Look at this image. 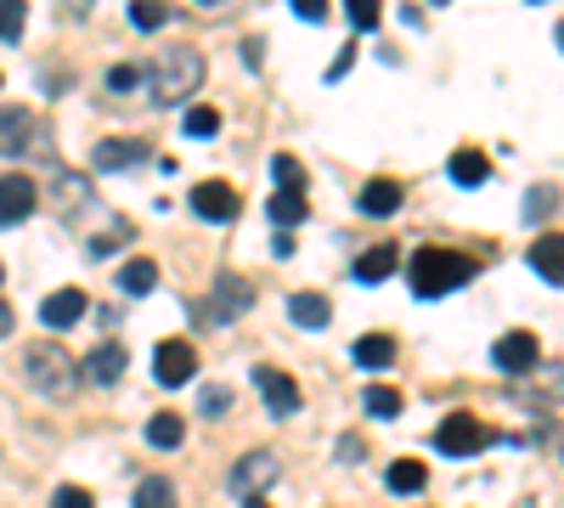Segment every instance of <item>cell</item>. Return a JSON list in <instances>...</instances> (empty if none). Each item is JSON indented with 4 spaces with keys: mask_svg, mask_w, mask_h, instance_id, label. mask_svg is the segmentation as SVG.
Masks as SVG:
<instances>
[{
    "mask_svg": "<svg viewBox=\"0 0 564 508\" xmlns=\"http://www.w3.org/2000/svg\"><path fill=\"white\" fill-rule=\"evenodd\" d=\"M276 475H282V464H276L271 452H243L238 464H231L226 486H231V491H238V497L249 502V497H260V491H265V486H271Z\"/></svg>",
    "mask_w": 564,
    "mask_h": 508,
    "instance_id": "ba28073f",
    "label": "cell"
},
{
    "mask_svg": "<svg viewBox=\"0 0 564 508\" xmlns=\"http://www.w3.org/2000/svg\"><path fill=\"white\" fill-rule=\"evenodd\" d=\"M141 79H148V74H141V68H130V63H119V68L108 74V90H119V97H130V90H135Z\"/></svg>",
    "mask_w": 564,
    "mask_h": 508,
    "instance_id": "836d02e7",
    "label": "cell"
},
{
    "mask_svg": "<svg viewBox=\"0 0 564 508\" xmlns=\"http://www.w3.org/2000/svg\"><path fill=\"white\" fill-rule=\"evenodd\" d=\"M446 175L457 181V187H480V181L491 175V159H486L480 148H457L452 164H446Z\"/></svg>",
    "mask_w": 564,
    "mask_h": 508,
    "instance_id": "e0dca14e",
    "label": "cell"
},
{
    "mask_svg": "<svg viewBox=\"0 0 564 508\" xmlns=\"http://www.w3.org/2000/svg\"><path fill=\"white\" fill-rule=\"evenodd\" d=\"M243 508H271V502H260V497H249V502H243Z\"/></svg>",
    "mask_w": 564,
    "mask_h": 508,
    "instance_id": "ab89813d",
    "label": "cell"
},
{
    "mask_svg": "<svg viewBox=\"0 0 564 508\" xmlns=\"http://www.w3.org/2000/svg\"><path fill=\"white\" fill-rule=\"evenodd\" d=\"M553 40H558V52H564V23H558V34H553Z\"/></svg>",
    "mask_w": 564,
    "mask_h": 508,
    "instance_id": "60d3db41",
    "label": "cell"
},
{
    "mask_svg": "<svg viewBox=\"0 0 564 508\" xmlns=\"http://www.w3.org/2000/svg\"><path fill=\"white\" fill-rule=\"evenodd\" d=\"M356 457H367V446H361L356 435H345V441H339V464H356Z\"/></svg>",
    "mask_w": 564,
    "mask_h": 508,
    "instance_id": "74e56055",
    "label": "cell"
},
{
    "mask_svg": "<svg viewBox=\"0 0 564 508\" xmlns=\"http://www.w3.org/2000/svg\"><path fill=\"white\" fill-rule=\"evenodd\" d=\"M148 85H153V102L159 108H175V102H186L204 85V57L193 52V45H164L153 74H148Z\"/></svg>",
    "mask_w": 564,
    "mask_h": 508,
    "instance_id": "7a4b0ae2",
    "label": "cell"
},
{
    "mask_svg": "<svg viewBox=\"0 0 564 508\" xmlns=\"http://www.w3.org/2000/svg\"><path fill=\"white\" fill-rule=\"evenodd\" d=\"M423 486H430V469H423L417 457H395V464H390V491L395 497H417Z\"/></svg>",
    "mask_w": 564,
    "mask_h": 508,
    "instance_id": "44dd1931",
    "label": "cell"
},
{
    "mask_svg": "<svg viewBox=\"0 0 564 508\" xmlns=\"http://www.w3.org/2000/svg\"><path fill=\"white\" fill-rule=\"evenodd\" d=\"M254 385H260V396H265V407H271V419H294L300 412V385L282 374V367H254Z\"/></svg>",
    "mask_w": 564,
    "mask_h": 508,
    "instance_id": "9c48e42d",
    "label": "cell"
},
{
    "mask_svg": "<svg viewBox=\"0 0 564 508\" xmlns=\"http://www.w3.org/2000/svg\"><path fill=\"white\" fill-rule=\"evenodd\" d=\"M90 311V300L79 294V289H57V294H45V305H40V322H45V328H74V322Z\"/></svg>",
    "mask_w": 564,
    "mask_h": 508,
    "instance_id": "4fadbf2b",
    "label": "cell"
},
{
    "mask_svg": "<svg viewBox=\"0 0 564 508\" xmlns=\"http://www.w3.org/2000/svg\"><path fill=\"white\" fill-rule=\"evenodd\" d=\"M215 130H220V114H215V108H204V102H198L193 114H186V136H198V142H209Z\"/></svg>",
    "mask_w": 564,
    "mask_h": 508,
    "instance_id": "1f68e13d",
    "label": "cell"
},
{
    "mask_svg": "<svg viewBox=\"0 0 564 508\" xmlns=\"http://www.w3.org/2000/svg\"><path fill=\"white\" fill-rule=\"evenodd\" d=\"M271 181H276V193H305V170L294 153H276L271 159Z\"/></svg>",
    "mask_w": 564,
    "mask_h": 508,
    "instance_id": "484cf974",
    "label": "cell"
},
{
    "mask_svg": "<svg viewBox=\"0 0 564 508\" xmlns=\"http://www.w3.org/2000/svg\"><path fill=\"white\" fill-rule=\"evenodd\" d=\"M553 204H558V193H553V187H531V193H525V220H542Z\"/></svg>",
    "mask_w": 564,
    "mask_h": 508,
    "instance_id": "d6a6232c",
    "label": "cell"
},
{
    "mask_svg": "<svg viewBox=\"0 0 564 508\" xmlns=\"http://www.w3.org/2000/svg\"><path fill=\"white\" fill-rule=\"evenodd\" d=\"M226 407H231V390H226V385H209V390H204V419H220Z\"/></svg>",
    "mask_w": 564,
    "mask_h": 508,
    "instance_id": "d590c367",
    "label": "cell"
},
{
    "mask_svg": "<svg viewBox=\"0 0 564 508\" xmlns=\"http://www.w3.org/2000/svg\"><path fill=\"white\" fill-rule=\"evenodd\" d=\"M0 283H7V266H0Z\"/></svg>",
    "mask_w": 564,
    "mask_h": 508,
    "instance_id": "7bdbcfd3",
    "label": "cell"
},
{
    "mask_svg": "<svg viewBox=\"0 0 564 508\" xmlns=\"http://www.w3.org/2000/svg\"><path fill=\"white\" fill-rule=\"evenodd\" d=\"M491 361H497V374L525 379V374H536V367H542V339H536L531 328H513V334H502V339H497Z\"/></svg>",
    "mask_w": 564,
    "mask_h": 508,
    "instance_id": "277c9868",
    "label": "cell"
},
{
    "mask_svg": "<svg viewBox=\"0 0 564 508\" xmlns=\"http://www.w3.org/2000/svg\"><path fill=\"white\" fill-rule=\"evenodd\" d=\"M23 374H29V385L45 390V396H68L74 379H79V367H74V356H68L63 345H29V350H23Z\"/></svg>",
    "mask_w": 564,
    "mask_h": 508,
    "instance_id": "3957f363",
    "label": "cell"
},
{
    "mask_svg": "<svg viewBox=\"0 0 564 508\" xmlns=\"http://www.w3.org/2000/svg\"><path fill=\"white\" fill-rule=\"evenodd\" d=\"M289 316L300 322V328H327V322H334V305H327V294H294Z\"/></svg>",
    "mask_w": 564,
    "mask_h": 508,
    "instance_id": "ffe728a7",
    "label": "cell"
},
{
    "mask_svg": "<svg viewBox=\"0 0 564 508\" xmlns=\"http://www.w3.org/2000/svg\"><path fill=\"white\" fill-rule=\"evenodd\" d=\"M90 159H97V170H124V164H141V159H148V148H141V142H102Z\"/></svg>",
    "mask_w": 564,
    "mask_h": 508,
    "instance_id": "d4e9b609",
    "label": "cell"
},
{
    "mask_svg": "<svg viewBox=\"0 0 564 508\" xmlns=\"http://www.w3.org/2000/svg\"><path fill=\"white\" fill-rule=\"evenodd\" d=\"M52 508H97V497H90L85 486H63V491L52 497Z\"/></svg>",
    "mask_w": 564,
    "mask_h": 508,
    "instance_id": "e575fe53",
    "label": "cell"
},
{
    "mask_svg": "<svg viewBox=\"0 0 564 508\" xmlns=\"http://www.w3.org/2000/svg\"><path fill=\"white\" fill-rule=\"evenodd\" d=\"M430 7H446V0H430Z\"/></svg>",
    "mask_w": 564,
    "mask_h": 508,
    "instance_id": "ee69618b",
    "label": "cell"
},
{
    "mask_svg": "<svg viewBox=\"0 0 564 508\" xmlns=\"http://www.w3.org/2000/svg\"><path fill=\"white\" fill-rule=\"evenodd\" d=\"M265 215H271V220L282 226V233H294V226L305 220V193H271Z\"/></svg>",
    "mask_w": 564,
    "mask_h": 508,
    "instance_id": "cb8c5ba5",
    "label": "cell"
},
{
    "mask_svg": "<svg viewBox=\"0 0 564 508\" xmlns=\"http://www.w3.org/2000/svg\"><path fill=\"white\" fill-rule=\"evenodd\" d=\"M480 277V260L475 255H457V249H435V244H423L412 260H406V283L417 300H441L463 283H475Z\"/></svg>",
    "mask_w": 564,
    "mask_h": 508,
    "instance_id": "6da1fadb",
    "label": "cell"
},
{
    "mask_svg": "<svg viewBox=\"0 0 564 508\" xmlns=\"http://www.w3.org/2000/svg\"><path fill=\"white\" fill-rule=\"evenodd\" d=\"M294 7V18H305V23H322L327 18V0H289Z\"/></svg>",
    "mask_w": 564,
    "mask_h": 508,
    "instance_id": "8d00e7d4",
    "label": "cell"
},
{
    "mask_svg": "<svg viewBox=\"0 0 564 508\" xmlns=\"http://www.w3.org/2000/svg\"><path fill=\"white\" fill-rule=\"evenodd\" d=\"M249 305H254V283H249V277L220 271V277H215V300L198 305V316H204V322H238Z\"/></svg>",
    "mask_w": 564,
    "mask_h": 508,
    "instance_id": "5b68a950",
    "label": "cell"
},
{
    "mask_svg": "<svg viewBox=\"0 0 564 508\" xmlns=\"http://www.w3.org/2000/svg\"><path fill=\"white\" fill-rule=\"evenodd\" d=\"M531 266H536L542 283L564 289V233H542V238L531 244Z\"/></svg>",
    "mask_w": 564,
    "mask_h": 508,
    "instance_id": "5bb4252c",
    "label": "cell"
},
{
    "mask_svg": "<svg viewBox=\"0 0 564 508\" xmlns=\"http://www.w3.org/2000/svg\"><path fill=\"white\" fill-rule=\"evenodd\" d=\"M435 446H441L446 457H475L480 446H491V430L475 419V412H452V419L435 430Z\"/></svg>",
    "mask_w": 564,
    "mask_h": 508,
    "instance_id": "8992f818",
    "label": "cell"
},
{
    "mask_svg": "<svg viewBox=\"0 0 564 508\" xmlns=\"http://www.w3.org/2000/svg\"><path fill=\"white\" fill-rule=\"evenodd\" d=\"M193 209L204 215V220H238V209H243V198L238 193H231L226 187V181H198V187H193Z\"/></svg>",
    "mask_w": 564,
    "mask_h": 508,
    "instance_id": "8fae6325",
    "label": "cell"
},
{
    "mask_svg": "<svg viewBox=\"0 0 564 508\" xmlns=\"http://www.w3.org/2000/svg\"><path fill=\"white\" fill-rule=\"evenodd\" d=\"M12 334V311H7V300H0V339Z\"/></svg>",
    "mask_w": 564,
    "mask_h": 508,
    "instance_id": "f35d334b",
    "label": "cell"
},
{
    "mask_svg": "<svg viewBox=\"0 0 564 508\" xmlns=\"http://www.w3.org/2000/svg\"><path fill=\"white\" fill-rule=\"evenodd\" d=\"M34 148V114L29 108H0V153H23Z\"/></svg>",
    "mask_w": 564,
    "mask_h": 508,
    "instance_id": "9a60e30c",
    "label": "cell"
},
{
    "mask_svg": "<svg viewBox=\"0 0 564 508\" xmlns=\"http://www.w3.org/2000/svg\"><path fill=\"white\" fill-rule=\"evenodd\" d=\"M153 283H159V266H153V260L135 255V260L119 266V289H124V294H153Z\"/></svg>",
    "mask_w": 564,
    "mask_h": 508,
    "instance_id": "603a6c76",
    "label": "cell"
},
{
    "mask_svg": "<svg viewBox=\"0 0 564 508\" xmlns=\"http://www.w3.org/2000/svg\"><path fill=\"white\" fill-rule=\"evenodd\" d=\"M135 508H175V486L164 475H148L135 486Z\"/></svg>",
    "mask_w": 564,
    "mask_h": 508,
    "instance_id": "4316f807",
    "label": "cell"
},
{
    "mask_svg": "<svg viewBox=\"0 0 564 508\" xmlns=\"http://www.w3.org/2000/svg\"><path fill=\"white\" fill-rule=\"evenodd\" d=\"M361 407L372 412V419H401V396H395L390 385H372V390H361Z\"/></svg>",
    "mask_w": 564,
    "mask_h": 508,
    "instance_id": "83f0119b",
    "label": "cell"
},
{
    "mask_svg": "<svg viewBox=\"0 0 564 508\" xmlns=\"http://www.w3.org/2000/svg\"><path fill=\"white\" fill-rule=\"evenodd\" d=\"M40 204V187L29 175H0V226H23Z\"/></svg>",
    "mask_w": 564,
    "mask_h": 508,
    "instance_id": "30bf717a",
    "label": "cell"
},
{
    "mask_svg": "<svg viewBox=\"0 0 564 508\" xmlns=\"http://www.w3.org/2000/svg\"><path fill=\"white\" fill-rule=\"evenodd\" d=\"M153 379H159L164 390H181L186 379H198V350L186 345V339H164V345L153 350Z\"/></svg>",
    "mask_w": 564,
    "mask_h": 508,
    "instance_id": "52a82bcc",
    "label": "cell"
},
{
    "mask_svg": "<svg viewBox=\"0 0 564 508\" xmlns=\"http://www.w3.org/2000/svg\"><path fill=\"white\" fill-rule=\"evenodd\" d=\"M198 7H220V0H198Z\"/></svg>",
    "mask_w": 564,
    "mask_h": 508,
    "instance_id": "b9f144b4",
    "label": "cell"
},
{
    "mask_svg": "<svg viewBox=\"0 0 564 508\" xmlns=\"http://www.w3.org/2000/svg\"><path fill=\"white\" fill-rule=\"evenodd\" d=\"M124 367H130V356H124V345H97V350H90L85 361H79V374L90 379V385H119L124 379Z\"/></svg>",
    "mask_w": 564,
    "mask_h": 508,
    "instance_id": "7c38bea8",
    "label": "cell"
},
{
    "mask_svg": "<svg viewBox=\"0 0 564 508\" xmlns=\"http://www.w3.org/2000/svg\"><path fill=\"white\" fill-rule=\"evenodd\" d=\"M350 361H356V367H372V374H379V367H390V361H395V339H390V334H361V339L350 345Z\"/></svg>",
    "mask_w": 564,
    "mask_h": 508,
    "instance_id": "ac0fdd59",
    "label": "cell"
},
{
    "mask_svg": "<svg viewBox=\"0 0 564 508\" xmlns=\"http://www.w3.org/2000/svg\"><path fill=\"white\" fill-rule=\"evenodd\" d=\"M130 23L135 29H164L170 23V7H164V0H130Z\"/></svg>",
    "mask_w": 564,
    "mask_h": 508,
    "instance_id": "f1b7e54d",
    "label": "cell"
},
{
    "mask_svg": "<svg viewBox=\"0 0 564 508\" xmlns=\"http://www.w3.org/2000/svg\"><path fill=\"white\" fill-rule=\"evenodd\" d=\"M23 23H29L23 0H0V40H23Z\"/></svg>",
    "mask_w": 564,
    "mask_h": 508,
    "instance_id": "f546056e",
    "label": "cell"
},
{
    "mask_svg": "<svg viewBox=\"0 0 564 508\" xmlns=\"http://www.w3.org/2000/svg\"><path fill=\"white\" fill-rule=\"evenodd\" d=\"M148 441H153L159 452H181V441H186V424L175 419V412H153V419H148Z\"/></svg>",
    "mask_w": 564,
    "mask_h": 508,
    "instance_id": "7402d4cb",
    "label": "cell"
},
{
    "mask_svg": "<svg viewBox=\"0 0 564 508\" xmlns=\"http://www.w3.org/2000/svg\"><path fill=\"white\" fill-rule=\"evenodd\" d=\"M345 12H350V23L367 34V29H379V18H384V7L379 0H345Z\"/></svg>",
    "mask_w": 564,
    "mask_h": 508,
    "instance_id": "4dcf8cb0",
    "label": "cell"
},
{
    "mask_svg": "<svg viewBox=\"0 0 564 508\" xmlns=\"http://www.w3.org/2000/svg\"><path fill=\"white\" fill-rule=\"evenodd\" d=\"M395 260H401V249H395V244H372L350 271H356V283H384V277L395 271Z\"/></svg>",
    "mask_w": 564,
    "mask_h": 508,
    "instance_id": "2e32d148",
    "label": "cell"
},
{
    "mask_svg": "<svg viewBox=\"0 0 564 508\" xmlns=\"http://www.w3.org/2000/svg\"><path fill=\"white\" fill-rule=\"evenodd\" d=\"M395 209H401V181L379 175L361 187V215H395Z\"/></svg>",
    "mask_w": 564,
    "mask_h": 508,
    "instance_id": "d6986e66",
    "label": "cell"
}]
</instances>
